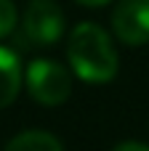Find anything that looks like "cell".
<instances>
[{
  "label": "cell",
  "instance_id": "8992f818",
  "mask_svg": "<svg viewBox=\"0 0 149 151\" xmlns=\"http://www.w3.org/2000/svg\"><path fill=\"white\" fill-rule=\"evenodd\" d=\"M3 151H64V143L48 130H24L13 135Z\"/></svg>",
  "mask_w": 149,
  "mask_h": 151
},
{
  "label": "cell",
  "instance_id": "3957f363",
  "mask_svg": "<svg viewBox=\"0 0 149 151\" xmlns=\"http://www.w3.org/2000/svg\"><path fill=\"white\" fill-rule=\"evenodd\" d=\"M67 16L56 0H32L21 16V32L29 45L51 48L64 37Z\"/></svg>",
  "mask_w": 149,
  "mask_h": 151
},
{
  "label": "cell",
  "instance_id": "277c9868",
  "mask_svg": "<svg viewBox=\"0 0 149 151\" xmlns=\"http://www.w3.org/2000/svg\"><path fill=\"white\" fill-rule=\"evenodd\" d=\"M112 32L123 45L141 48L149 42V0H120L112 11Z\"/></svg>",
  "mask_w": 149,
  "mask_h": 151
},
{
  "label": "cell",
  "instance_id": "52a82bcc",
  "mask_svg": "<svg viewBox=\"0 0 149 151\" xmlns=\"http://www.w3.org/2000/svg\"><path fill=\"white\" fill-rule=\"evenodd\" d=\"M16 21H19V11L13 0H0V40L16 29Z\"/></svg>",
  "mask_w": 149,
  "mask_h": 151
},
{
  "label": "cell",
  "instance_id": "ba28073f",
  "mask_svg": "<svg viewBox=\"0 0 149 151\" xmlns=\"http://www.w3.org/2000/svg\"><path fill=\"white\" fill-rule=\"evenodd\" d=\"M112 151H149V146L141 143V141H123V143H117Z\"/></svg>",
  "mask_w": 149,
  "mask_h": 151
},
{
  "label": "cell",
  "instance_id": "5b68a950",
  "mask_svg": "<svg viewBox=\"0 0 149 151\" xmlns=\"http://www.w3.org/2000/svg\"><path fill=\"white\" fill-rule=\"evenodd\" d=\"M24 82V72H21V61L16 56V50L0 45V109L11 106L21 90Z\"/></svg>",
  "mask_w": 149,
  "mask_h": 151
},
{
  "label": "cell",
  "instance_id": "7a4b0ae2",
  "mask_svg": "<svg viewBox=\"0 0 149 151\" xmlns=\"http://www.w3.org/2000/svg\"><path fill=\"white\" fill-rule=\"evenodd\" d=\"M24 85L40 106H61L72 96V72L53 58H35L24 69Z\"/></svg>",
  "mask_w": 149,
  "mask_h": 151
},
{
  "label": "cell",
  "instance_id": "6da1fadb",
  "mask_svg": "<svg viewBox=\"0 0 149 151\" xmlns=\"http://www.w3.org/2000/svg\"><path fill=\"white\" fill-rule=\"evenodd\" d=\"M67 64L88 85H104L117 77L120 56L109 32L93 21H80L67 37Z\"/></svg>",
  "mask_w": 149,
  "mask_h": 151
},
{
  "label": "cell",
  "instance_id": "9c48e42d",
  "mask_svg": "<svg viewBox=\"0 0 149 151\" xmlns=\"http://www.w3.org/2000/svg\"><path fill=\"white\" fill-rule=\"evenodd\" d=\"M77 5H85V8H101V5H107L109 0H75Z\"/></svg>",
  "mask_w": 149,
  "mask_h": 151
}]
</instances>
